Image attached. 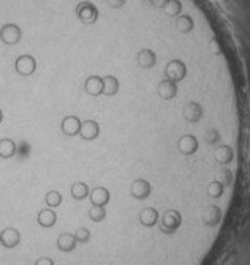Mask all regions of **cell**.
Wrapping results in <instances>:
<instances>
[{
  "label": "cell",
  "instance_id": "cell-1",
  "mask_svg": "<svg viewBox=\"0 0 250 265\" xmlns=\"http://www.w3.org/2000/svg\"><path fill=\"white\" fill-rule=\"evenodd\" d=\"M13 70L21 78H30L38 71V59L30 52H24L14 57Z\"/></svg>",
  "mask_w": 250,
  "mask_h": 265
},
{
  "label": "cell",
  "instance_id": "cell-2",
  "mask_svg": "<svg viewBox=\"0 0 250 265\" xmlns=\"http://www.w3.org/2000/svg\"><path fill=\"white\" fill-rule=\"evenodd\" d=\"M152 194V185L149 180L138 177L132 182L130 185V196L136 201H146Z\"/></svg>",
  "mask_w": 250,
  "mask_h": 265
},
{
  "label": "cell",
  "instance_id": "cell-3",
  "mask_svg": "<svg viewBox=\"0 0 250 265\" xmlns=\"http://www.w3.org/2000/svg\"><path fill=\"white\" fill-rule=\"evenodd\" d=\"M163 213L158 212V208L155 207H144L142 210L138 213V221L144 226V227H158V221H160V216Z\"/></svg>",
  "mask_w": 250,
  "mask_h": 265
},
{
  "label": "cell",
  "instance_id": "cell-4",
  "mask_svg": "<svg viewBox=\"0 0 250 265\" xmlns=\"http://www.w3.org/2000/svg\"><path fill=\"white\" fill-rule=\"evenodd\" d=\"M21 243V232L16 229V227H5V229L0 232V245L4 246V248H16L17 245Z\"/></svg>",
  "mask_w": 250,
  "mask_h": 265
},
{
  "label": "cell",
  "instance_id": "cell-5",
  "mask_svg": "<svg viewBox=\"0 0 250 265\" xmlns=\"http://www.w3.org/2000/svg\"><path fill=\"white\" fill-rule=\"evenodd\" d=\"M106 76V74H105ZM105 76L100 74H91L84 82V92L91 97H100L103 95V81Z\"/></svg>",
  "mask_w": 250,
  "mask_h": 265
},
{
  "label": "cell",
  "instance_id": "cell-6",
  "mask_svg": "<svg viewBox=\"0 0 250 265\" xmlns=\"http://www.w3.org/2000/svg\"><path fill=\"white\" fill-rule=\"evenodd\" d=\"M81 123L82 120L78 117V116H73V114H70V116H65L62 119V123H60V129L65 136H76L79 135V129H81Z\"/></svg>",
  "mask_w": 250,
  "mask_h": 265
},
{
  "label": "cell",
  "instance_id": "cell-7",
  "mask_svg": "<svg viewBox=\"0 0 250 265\" xmlns=\"http://www.w3.org/2000/svg\"><path fill=\"white\" fill-rule=\"evenodd\" d=\"M79 136L84 141H94L100 136V125L95 120H82Z\"/></svg>",
  "mask_w": 250,
  "mask_h": 265
},
{
  "label": "cell",
  "instance_id": "cell-8",
  "mask_svg": "<svg viewBox=\"0 0 250 265\" xmlns=\"http://www.w3.org/2000/svg\"><path fill=\"white\" fill-rule=\"evenodd\" d=\"M120 90V79L114 74H106L103 81V95L105 97H116Z\"/></svg>",
  "mask_w": 250,
  "mask_h": 265
},
{
  "label": "cell",
  "instance_id": "cell-9",
  "mask_svg": "<svg viewBox=\"0 0 250 265\" xmlns=\"http://www.w3.org/2000/svg\"><path fill=\"white\" fill-rule=\"evenodd\" d=\"M89 197H91L92 205L105 207L106 204L110 202V191L105 186H97V188L92 189L91 193H89Z\"/></svg>",
  "mask_w": 250,
  "mask_h": 265
},
{
  "label": "cell",
  "instance_id": "cell-10",
  "mask_svg": "<svg viewBox=\"0 0 250 265\" xmlns=\"http://www.w3.org/2000/svg\"><path fill=\"white\" fill-rule=\"evenodd\" d=\"M76 238H75V234H70V232H64L59 235L57 238V248L64 253H71L76 250Z\"/></svg>",
  "mask_w": 250,
  "mask_h": 265
},
{
  "label": "cell",
  "instance_id": "cell-11",
  "mask_svg": "<svg viewBox=\"0 0 250 265\" xmlns=\"http://www.w3.org/2000/svg\"><path fill=\"white\" fill-rule=\"evenodd\" d=\"M17 151V145L13 139L10 138H4L0 139V158L4 160H8V158H13Z\"/></svg>",
  "mask_w": 250,
  "mask_h": 265
},
{
  "label": "cell",
  "instance_id": "cell-12",
  "mask_svg": "<svg viewBox=\"0 0 250 265\" xmlns=\"http://www.w3.org/2000/svg\"><path fill=\"white\" fill-rule=\"evenodd\" d=\"M37 221L41 227H52L57 221V213L52 208H43L37 216Z\"/></svg>",
  "mask_w": 250,
  "mask_h": 265
},
{
  "label": "cell",
  "instance_id": "cell-13",
  "mask_svg": "<svg viewBox=\"0 0 250 265\" xmlns=\"http://www.w3.org/2000/svg\"><path fill=\"white\" fill-rule=\"evenodd\" d=\"M89 193H91V189H89V186L82 182H76L71 185V197L76 201H82V199L89 197Z\"/></svg>",
  "mask_w": 250,
  "mask_h": 265
},
{
  "label": "cell",
  "instance_id": "cell-14",
  "mask_svg": "<svg viewBox=\"0 0 250 265\" xmlns=\"http://www.w3.org/2000/svg\"><path fill=\"white\" fill-rule=\"evenodd\" d=\"M87 216L91 218V221H94V223H101V221L106 218V208H105V207L92 205L91 208H89Z\"/></svg>",
  "mask_w": 250,
  "mask_h": 265
},
{
  "label": "cell",
  "instance_id": "cell-15",
  "mask_svg": "<svg viewBox=\"0 0 250 265\" xmlns=\"http://www.w3.org/2000/svg\"><path fill=\"white\" fill-rule=\"evenodd\" d=\"M45 202L49 208H56L62 204V194L59 191H48L45 196Z\"/></svg>",
  "mask_w": 250,
  "mask_h": 265
},
{
  "label": "cell",
  "instance_id": "cell-16",
  "mask_svg": "<svg viewBox=\"0 0 250 265\" xmlns=\"http://www.w3.org/2000/svg\"><path fill=\"white\" fill-rule=\"evenodd\" d=\"M75 238L78 243H89V240H91V231L87 229V227H78L76 232H75Z\"/></svg>",
  "mask_w": 250,
  "mask_h": 265
},
{
  "label": "cell",
  "instance_id": "cell-17",
  "mask_svg": "<svg viewBox=\"0 0 250 265\" xmlns=\"http://www.w3.org/2000/svg\"><path fill=\"white\" fill-rule=\"evenodd\" d=\"M35 265H54V260L49 257H40L37 262H35Z\"/></svg>",
  "mask_w": 250,
  "mask_h": 265
},
{
  "label": "cell",
  "instance_id": "cell-18",
  "mask_svg": "<svg viewBox=\"0 0 250 265\" xmlns=\"http://www.w3.org/2000/svg\"><path fill=\"white\" fill-rule=\"evenodd\" d=\"M2 120H4V111L0 109V123H2Z\"/></svg>",
  "mask_w": 250,
  "mask_h": 265
}]
</instances>
